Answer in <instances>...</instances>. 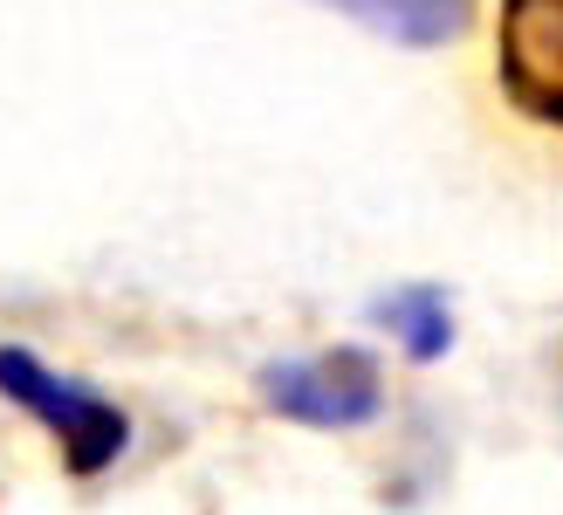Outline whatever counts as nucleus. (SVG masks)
Returning a JSON list of instances; mask_svg holds the SVG:
<instances>
[{"label":"nucleus","mask_w":563,"mask_h":515,"mask_svg":"<svg viewBox=\"0 0 563 515\" xmlns=\"http://www.w3.org/2000/svg\"><path fill=\"white\" fill-rule=\"evenodd\" d=\"M0 398H14L21 413H35L55 447H63V468L69 474H103L118 453L131 447V419L118 398H103L97 385L63 379L55 364H42L27 343H0Z\"/></svg>","instance_id":"obj_1"},{"label":"nucleus","mask_w":563,"mask_h":515,"mask_svg":"<svg viewBox=\"0 0 563 515\" xmlns=\"http://www.w3.org/2000/svg\"><path fill=\"white\" fill-rule=\"evenodd\" d=\"M255 392L275 419L317 426V434H357L385 413L378 358L357 351V343H336V351H317V358H275L255 371Z\"/></svg>","instance_id":"obj_2"},{"label":"nucleus","mask_w":563,"mask_h":515,"mask_svg":"<svg viewBox=\"0 0 563 515\" xmlns=\"http://www.w3.org/2000/svg\"><path fill=\"white\" fill-rule=\"evenodd\" d=\"M495 63L529 118L563 124V0H501Z\"/></svg>","instance_id":"obj_3"},{"label":"nucleus","mask_w":563,"mask_h":515,"mask_svg":"<svg viewBox=\"0 0 563 515\" xmlns=\"http://www.w3.org/2000/svg\"><path fill=\"white\" fill-rule=\"evenodd\" d=\"M317 8L372 28V35L399 42V48H446L474 21V0H317Z\"/></svg>","instance_id":"obj_4"},{"label":"nucleus","mask_w":563,"mask_h":515,"mask_svg":"<svg viewBox=\"0 0 563 515\" xmlns=\"http://www.w3.org/2000/svg\"><path fill=\"white\" fill-rule=\"evenodd\" d=\"M372 324L399 343L412 364H440L454 351V303H446V289H433V282H406V289L378 296Z\"/></svg>","instance_id":"obj_5"}]
</instances>
